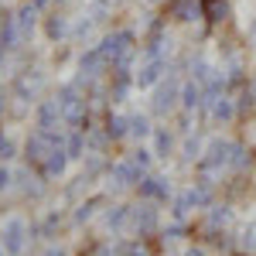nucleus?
I'll return each instance as SVG.
<instances>
[{"instance_id": "obj_5", "label": "nucleus", "mask_w": 256, "mask_h": 256, "mask_svg": "<svg viewBox=\"0 0 256 256\" xmlns=\"http://www.w3.org/2000/svg\"><path fill=\"white\" fill-rule=\"evenodd\" d=\"M24 232H28L24 218H10V222L4 226V236H0L4 250H7V253H20V250H24Z\"/></svg>"}, {"instance_id": "obj_4", "label": "nucleus", "mask_w": 256, "mask_h": 256, "mask_svg": "<svg viewBox=\"0 0 256 256\" xmlns=\"http://www.w3.org/2000/svg\"><path fill=\"white\" fill-rule=\"evenodd\" d=\"M62 106L58 99H44L38 106V116H34V123H38V130H44V134H58V123H62Z\"/></svg>"}, {"instance_id": "obj_3", "label": "nucleus", "mask_w": 256, "mask_h": 256, "mask_svg": "<svg viewBox=\"0 0 256 256\" xmlns=\"http://www.w3.org/2000/svg\"><path fill=\"white\" fill-rule=\"evenodd\" d=\"M232 154H236V144H226V140H216V144L208 147V154L202 158V168H205V171H218V168L232 164Z\"/></svg>"}, {"instance_id": "obj_15", "label": "nucleus", "mask_w": 256, "mask_h": 256, "mask_svg": "<svg viewBox=\"0 0 256 256\" xmlns=\"http://www.w3.org/2000/svg\"><path fill=\"white\" fill-rule=\"evenodd\" d=\"M65 34H68V20L55 14V18L48 20V38H55V41H58V38H65Z\"/></svg>"}, {"instance_id": "obj_11", "label": "nucleus", "mask_w": 256, "mask_h": 256, "mask_svg": "<svg viewBox=\"0 0 256 256\" xmlns=\"http://www.w3.org/2000/svg\"><path fill=\"white\" fill-rule=\"evenodd\" d=\"M134 222H137V229H154V222H158V208L147 202V205H137V212H134Z\"/></svg>"}, {"instance_id": "obj_22", "label": "nucleus", "mask_w": 256, "mask_h": 256, "mask_svg": "<svg viewBox=\"0 0 256 256\" xmlns=\"http://www.w3.org/2000/svg\"><path fill=\"white\" fill-rule=\"evenodd\" d=\"M246 89H250V96H253V102H256V76L250 79V86H246Z\"/></svg>"}, {"instance_id": "obj_25", "label": "nucleus", "mask_w": 256, "mask_h": 256, "mask_svg": "<svg viewBox=\"0 0 256 256\" xmlns=\"http://www.w3.org/2000/svg\"><path fill=\"white\" fill-rule=\"evenodd\" d=\"M31 4H34V7H44V4H52V0H31Z\"/></svg>"}, {"instance_id": "obj_14", "label": "nucleus", "mask_w": 256, "mask_h": 256, "mask_svg": "<svg viewBox=\"0 0 256 256\" xmlns=\"http://www.w3.org/2000/svg\"><path fill=\"white\" fill-rule=\"evenodd\" d=\"M150 134H154V130H150V123H147V116H130V137L147 140Z\"/></svg>"}, {"instance_id": "obj_6", "label": "nucleus", "mask_w": 256, "mask_h": 256, "mask_svg": "<svg viewBox=\"0 0 256 256\" xmlns=\"http://www.w3.org/2000/svg\"><path fill=\"white\" fill-rule=\"evenodd\" d=\"M134 181H137V164L134 160H120L116 168L110 171V188H116V192L130 188Z\"/></svg>"}, {"instance_id": "obj_21", "label": "nucleus", "mask_w": 256, "mask_h": 256, "mask_svg": "<svg viewBox=\"0 0 256 256\" xmlns=\"http://www.w3.org/2000/svg\"><path fill=\"white\" fill-rule=\"evenodd\" d=\"M4 188H10V171H7V168H0V192H4Z\"/></svg>"}, {"instance_id": "obj_2", "label": "nucleus", "mask_w": 256, "mask_h": 256, "mask_svg": "<svg viewBox=\"0 0 256 256\" xmlns=\"http://www.w3.org/2000/svg\"><path fill=\"white\" fill-rule=\"evenodd\" d=\"M164 72H168V58H160V55H147V62L137 68V76H134V86L140 89H150V86H158L164 79Z\"/></svg>"}, {"instance_id": "obj_23", "label": "nucleus", "mask_w": 256, "mask_h": 256, "mask_svg": "<svg viewBox=\"0 0 256 256\" xmlns=\"http://www.w3.org/2000/svg\"><path fill=\"white\" fill-rule=\"evenodd\" d=\"M44 256H65V250H55V246H52V250H48Z\"/></svg>"}, {"instance_id": "obj_19", "label": "nucleus", "mask_w": 256, "mask_h": 256, "mask_svg": "<svg viewBox=\"0 0 256 256\" xmlns=\"http://www.w3.org/2000/svg\"><path fill=\"white\" fill-rule=\"evenodd\" d=\"M208 14H212V20H222V18H226V4L212 0V4H208Z\"/></svg>"}, {"instance_id": "obj_27", "label": "nucleus", "mask_w": 256, "mask_h": 256, "mask_svg": "<svg viewBox=\"0 0 256 256\" xmlns=\"http://www.w3.org/2000/svg\"><path fill=\"white\" fill-rule=\"evenodd\" d=\"M96 256H110V250H99V253Z\"/></svg>"}, {"instance_id": "obj_9", "label": "nucleus", "mask_w": 256, "mask_h": 256, "mask_svg": "<svg viewBox=\"0 0 256 256\" xmlns=\"http://www.w3.org/2000/svg\"><path fill=\"white\" fill-rule=\"evenodd\" d=\"M202 102H205V86L195 82V79L184 82V86H181V106H184V110H198Z\"/></svg>"}, {"instance_id": "obj_24", "label": "nucleus", "mask_w": 256, "mask_h": 256, "mask_svg": "<svg viewBox=\"0 0 256 256\" xmlns=\"http://www.w3.org/2000/svg\"><path fill=\"white\" fill-rule=\"evenodd\" d=\"M184 256H205V253H202V250H188Z\"/></svg>"}, {"instance_id": "obj_16", "label": "nucleus", "mask_w": 256, "mask_h": 256, "mask_svg": "<svg viewBox=\"0 0 256 256\" xmlns=\"http://www.w3.org/2000/svg\"><path fill=\"white\" fill-rule=\"evenodd\" d=\"M154 144H158V154L164 158V154H168V150L174 147V137H171V134H168V130L160 126V130H154Z\"/></svg>"}, {"instance_id": "obj_26", "label": "nucleus", "mask_w": 256, "mask_h": 256, "mask_svg": "<svg viewBox=\"0 0 256 256\" xmlns=\"http://www.w3.org/2000/svg\"><path fill=\"white\" fill-rule=\"evenodd\" d=\"M4 52H7V48H4V44H0V65H4Z\"/></svg>"}, {"instance_id": "obj_17", "label": "nucleus", "mask_w": 256, "mask_h": 256, "mask_svg": "<svg viewBox=\"0 0 256 256\" xmlns=\"http://www.w3.org/2000/svg\"><path fill=\"white\" fill-rule=\"evenodd\" d=\"M68 158H82V150H86V137H82V130H76L72 137H68Z\"/></svg>"}, {"instance_id": "obj_1", "label": "nucleus", "mask_w": 256, "mask_h": 256, "mask_svg": "<svg viewBox=\"0 0 256 256\" xmlns=\"http://www.w3.org/2000/svg\"><path fill=\"white\" fill-rule=\"evenodd\" d=\"M178 102H181V86H178V79H174V76L160 79V82H158V92H154V113L168 116Z\"/></svg>"}, {"instance_id": "obj_13", "label": "nucleus", "mask_w": 256, "mask_h": 256, "mask_svg": "<svg viewBox=\"0 0 256 256\" xmlns=\"http://www.w3.org/2000/svg\"><path fill=\"white\" fill-rule=\"evenodd\" d=\"M130 134V120L126 116H110V123H106V137L110 140H120Z\"/></svg>"}, {"instance_id": "obj_28", "label": "nucleus", "mask_w": 256, "mask_h": 256, "mask_svg": "<svg viewBox=\"0 0 256 256\" xmlns=\"http://www.w3.org/2000/svg\"><path fill=\"white\" fill-rule=\"evenodd\" d=\"M0 14H4V10H0Z\"/></svg>"}, {"instance_id": "obj_18", "label": "nucleus", "mask_w": 256, "mask_h": 256, "mask_svg": "<svg viewBox=\"0 0 256 256\" xmlns=\"http://www.w3.org/2000/svg\"><path fill=\"white\" fill-rule=\"evenodd\" d=\"M130 160H134V164H137L140 171H144V168L150 164V150H144V147H137V150H134V158H130Z\"/></svg>"}, {"instance_id": "obj_8", "label": "nucleus", "mask_w": 256, "mask_h": 256, "mask_svg": "<svg viewBox=\"0 0 256 256\" xmlns=\"http://www.w3.org/2000/svg\"><path fill=\"white\" fill-rule=\"evenodd\" d=\"M38 10H41V7H34V4L28 0L18 14H14V20H18V31H20V41H28V34L34 31V24H38Z\"/></svg>"}, {"instance_id": "obj_10", "label": "nucleus", "mask_w": 256, "mask_h": 256, "mask_svg": "<svg viewBox=\"0 0 256 256\" xmlns=\"http://www.w3.org/2000/svg\"><path fill=\"white\" fill-rule=\"evenodd\" d=\"M174 18L181 24H192V20L202 18V4L198 0H174Z\"/></svg>"}, {"instance_id": "obj_12", "label": "nucleus", "mask_w": 256, "mask_h": 256, "mask_svg": "<svg viewBox=\"0 0 256 256\" xmlns=\"http://www.w3.org/2000/svg\"><path fill=\"white\" fill-rule=\"evenodd\" d=\"M140 192H144V195H154V198L171 195V188L164 184V178H147V181H140Z\"/></svg>"}, {"instance_id": "obj_20", "label": "nucleus", "mask_w": 256, "mask_h": 256, "mask_svg": "<svg viewBox=\"0 0 256 256\" xmlns=\"http://www.w3.org/2000/svg\"><path fill=\"white\" fill-rule=\"evenodd\" d=\"M0 154H4V158L14 154V144H10V137H4V134H0Z\"/></svg>"}, {"instance_id": "obj_7", "label": "nucleus", "mask_w": 256, "mask_h": 256, "mask_svg": "<svg viewBox=\"0 0 256 256\" xmlns=\"http://www.w3.org/2000/svg\"><path fill=\"white\" fill-rule=\"evenodd\" d=\"M205 102H208V110H212V116L218 120V123H229V120L236 116V102L229 96H205Z\"/></svg>"}]
</instances>
